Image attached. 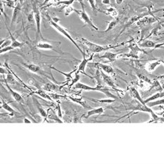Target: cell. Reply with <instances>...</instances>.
Returning <instances> with one entry per match:
<instances>
[{
	"mask_svg": "<svg viewBox=\"0 0 164 164\" xmlns=\"http://www.w3.org/2000/svg\"><path fill=\"white\" fill-rule=\"evenodd\" d=\"M6 24L7 30H8V32L10 34V39L12 40V44H11V46L13 47L14 49L21 48V47H22L25 44V43L24 42H19V41H17V39H15V38L14 37V36L12 34V33H11V32L10 31V29H9V27L7 25V24Z\"/></svg>",
	"mask_w": 164,
	"mask_h": 164,
	"instance_id": "14",
	"label": "cell"
},
{
	"mask_svg": "<svg viewBox=\"0 0 164 164\" xmlns=\"http://www.w3.org/2000/svg\"><path fill=\"white\" fill-rule=\"evenodd\" d=\"M137 76H138V78H139L140 79L143 80V81H145L146 82H147V83H151V84H153V82L151 81V79H149L147 77V76H146L145 75H143V74H138Z\"/></svg>",
	"mask_w": 164,
	"mask_h": 164,
	"instance_id": "37",
	"label": "cell"
},
{
	"mask_svg": "<svg viewBox=\"0 0 164 164\" xmlns=\"http://www.w3.org/2000/svg\"><path fill=\"white\" fill-rule=\"evenodd\" d=\"M104 112V109L103 107H98V108L93 109L89 110L88 112L86 113V115L85 118H88L90 117V116H95V115H101Z\"/></svg>",
	"mask_w": 164,
	"mask_h": 164,
	"instance_id": "22",
	"label": "cell"
},
{
	"mask_svg": "<svg viewBox=\"0 0 164 164\" xmlns=\"http://www.w3.org/2000/svg\"><path fill=\"white\" fill-rule=\"evenodd\" d=\"M69 98H70V99H72L73 101H75V102H76V103H79V104H81V105L82 106L85 107V108H87V107H89L88 106H86V105L85 102L82 101L81 99H79V98H73L71 97V96H69Z\"/></svg>",
	"mask_w": 164,
	"mask_h": 164,
	"instance_id": "38",
	"label": "cell"
},
{
	"mask_svg": "<svg viewBox=\"0 0 164 164\" xmlns=\"http://www.w3.org/2000/svg\"><path fill=\"white\" fill-rule=\"evenodd\" d=\"M82 56H83V59H82L81 61H80L79 64V66H78L77 69H76V71L78 73H82V74H85L86 76L90 77V76H88L86 74L85 70H86V66H87V64H88V63L90 61H92L93 59H94V54H93V53H92V54L91 55V56H89V58H86V54H85V52H83V54H82Z\"/></svg>",
	"mask_w": 164,
	"mask_h": 164,
	"instance_id": "6",
	"label": "cell"
},
{
	"mask_svg": "<svg viewBox=\"0 0 164 164\" xmlns=\"http://www.w3.org/2000/svg\"><path fill=\"white\" fill-rule=\"evenodd\" d=\"M163 97H164V90L161 91V92H158V93H156V94H154L153 96H150V97L147 98L146 99L144 100V103L146 104V103H149V102L155 101V100L159 99V98H162Z\"/></svg>",
	"mask_w": 164,
	"mask_h": 164,
	"instance_id": "23",
	"label": "cell"
},
{
	"mask_svg": "<svg viewBox=\"0 0 164 164\" xmlns=\"http://www.w3.org/2000/svg\"><path fill=\"white\" fill-rule=\"evenodd\" d=\"M3 4L6 6L10 7V8H14L16 7L15 1L14 0H6V1H2Z\"/></svg>",
	"mask_w": 164,
	"mask_h": 164,
	"instance_id": "34",
	"label": "cell"
},
{
	"mask_svg": "<svg viewBox=\"0 0 164 164\" xmlns=\"http://www.w3.org/2000/svg\"><path fill=\"white\" fill-rule=\"evenodd\" d=\"M12 44V40L9 39H4L1 41V49L4 48V47L10 46Z\"/></svg>",
	"mask_w": 164,
	"mask_h": 164,
	"instance_id": "36",
	"label": "cell"
},
{
	"mask_svg": "<svg viewBox=\"0 0 164 164\" xmlns=\"http://www.w3.org/2000/svg\"><path fill=\"white\" fill-rule=\"evenodd\" d=\"M47 118H49V119L50 120H53V121H56L57 123H62L63 122L61 121V119H60V117L58 115H56V114L54 112V110H52V109H49L48 110V112H47Z\"/></svg>",
	"mask_w": 164,
	"mask_h": 164,
	"instance_id": "20",
	"label": "cell"
},
{
	"mask_svg": "<svg viewBox=\"0 0 164 164\" xmlns=\"http://www.w3.org/2000/svg\"><path fill=\"white\" fill-rule=\"evenodd\" d=\"M49 1H50V0H44V1L41 6H44V5H47V4L49 2Z\"/></svg>",
	"mask_w": 164,
	"mask_h": 164,
	"instance_id": "44",
	"label": "cell"
},
{
	"mask_svg": "<svg viewBox=\"0 0 164 164\" xmlns=\"http://www.w3.org/2000/svg\"><path fill=\"white\" fill-rule=\"evenodd\" d=\"M32 98H33V101H34V104H35L36 108H37V109H38V112H39V114L41 115L42 117L47 118V112H46V111H45V109H44V107L42 106L40 104L39 101L37 100V98H36V97H34V96H33Z\"/></svg>",
	"mask_w": 164,
	"mask_h": 164,
	"instance_id": "17",
	"label": "cell"
},
{
	"mask_svg": "<svg viewBox=\"0 0 164 164\" xmlns=\"http://www.w3.org/2000/svg\"><path fill=\"white\" fill-rule=\"evenodd\" d=\"M24 123H32V122H31L30 121V120H29L28 119V118H24Z\"/></svg>",
	"mask_w": 164,
	"mask_h": 164,
	"instance_id": "43",
	"label": "cell"
},
{
	"mask_svg": "<svg viewBox=\"0 0 164 164\" xmlns=\"http://www.w3.org/2000/svg\"><path fill=\"white\" fill-rule=\"evenodd\" d=\"M146 105L148 106L151 107H154V106H161V105H164V98H159V99H156L155 101H151L149 103H146Z\"/></svg>",
	"mask_w": 164,
	"mask_h": 164,
	"instance_id": "26",
	"label": "cell"
},
{
	"mask_svg": "<svg viewBox=\"0 0 164 164\" xmlns=\"http://www.w3.org/2000/svg\"><path fill=\"white\" fill-rule=\"evenodd\" d=\"M106 14H108V15H110V16H113V17H115V16H118V12H117V10H116V9L114 8V7H110V8H109V9H107L106 10Z\"/></svg>",
	"mask_w": 164,
	"mask_h": 164,
	"instance_id": "33",
	"label": "cell"
},
{
	"mask_svg": "<svg viewBox=\"0 0 164 164\" xmlns=\"http://www.w3.org/2000/svg\"><path fill=\"white\" fill-rule=\"evenodd\" d=\"M89 100L90 101H94V102H98V103H114L116 101V99L114 98H106V99H94V98H89Z\"/></svg>",
	"mask_w": 164,
	"mask_h": 164,
	"instance_id": "28",
	"label": "cell"
},
{
	"mask_svg": "<svg viewBox=\"0 0 164 164\" xmlns=\"http://www.w3.org/2000/svg\"><path fill=\"white\" fill-rule=\"evenodd\" d=\"M77 14L80 16L81 19L83 21V23H84L85 24L89 25V26L90 27V28H92V30H94L95 31L98 30V28L94 24V23L92 22V19H91V18L89 17L88 14H86V11H83V10L79 11V12H78Z\"/></svg>",
	"mask_w": 164,
	"mask_h": 164,
	"instance_id": "8",
	"label": "cell"
},
{
	"mask_svg": "<svg viewBox=\"0 0 164 164\" xmlns=\"http://www.w3.org/2000/svg\"><path fill=\"white\" fill-rule=\"evenodd\" d=\"M1 108H3L4 110H6L7 112H8L9 113H10L11 116H14V115L18 114V113L16 112L13 108H12V107H11L9 105L8 103H7V102L4 101V98L2 97H1Z\"/></svg>",
	"mask_w": 164,
	"mask_h": 164,
	"instance_id": "16",
	"label": "cell"
},
{
	"mask_svg": "<svg viewBox=\"0 0 164 164\" xmlns=\"http://www.w3.org/2000/svg\"><path fill=\"white\" fill-rule=\"evenodd\" d=\"M76 1L80 4V5H81V10L85 11V5H84V3H83V0H76Z\"/></svg>",
	"mask_w": 164,
	"mask_h": 164,
	"instance_id": "41",
	"label": "cell"
},
{
	"mask_svg": "<svg viewBox=\"0 0 164 164\" xmlns=\"http://www.w3.org/2000/svg\"><path fill=\"white\" fill-rule=\"evenodd\" d=\"M32 94H37V95L40 96L41 97H44V98H46V99L49 100V101H52V97H51L50 95L47 94V93L45 92V91H44V90L39 89V90L36 91V92H32Z\"/></svg>",
	"mask_w": 164,
	"mask_h": 164,
	"instance_id": "27",
	"label": "cell"
},
{
	"mask_svg": "<svg viewBox=\"0 0 164 164\" xmlns=\"http://www.w3.org/2000/svg\"><path fill=\"white\" fill-rule=\"evenodd\" d=\"M14 49H14L13 47H12L11 45H10V46L5 47H4V48H1V49H0V53H1V54H4V53L10 52V51L14 50Z\"/></svg>",
	"mask_w": 164,
	"mask_h": 164,
	"instance_id": "35",
	"label": "cell"
},
{
	"mask_svg": "<svg viewBox=\"0 0 164 164\" xmlns=\"http://www.w3.org/2000/svg\"><path fill=\"white\" fill-rule=\"evenodd\" d=\"M36 48L40 49H51V50L54 51V52L59 53V52H58L56 49H54L52 44H51L49 42H44V41H39L36 44Z\"/></svg>",
	"mask_w": 164,
	"mask_h": 164,
	"instance_id": "19",
	"label": "cell"
},
{
	"mask_svg": "<svg viewBox=\"0 0 164 164\" xmlns=\"http://www.w3.org/2000/svg\"><path fill=\"white\" fill-rule=\"evenodd\" d=\"M100 72H101V76L102 78V80H103V82L106 83V85H108V86L112 87V88L114 89V91H118L117 89H116V86L115 85L114 80L109 74H106L105 72H103V71L100 69Z\"/></svg>",
	"mask_w": 164,
	"mask_h": 164,
	"instance_id": "11",
	"label": "cell"
},
{
	"mask_svg": "<svg viewBox=\"0 0 164 164\" xmlns=\"http://www.w3.org/2000/svg\"><path fill=\"white\" fill-rule=\"evenodd\" d=\"M21 64H22L25 68L28 69V70H30V72L34 73V74H39V75L44 76L45 77H48V76L45 74V72H44L42 69L40 68L39 66L34 64H26V63H21Z\"/></svg>",
	"mask_w": 164,
	"mask_h": 164,
	"instance_id": "9",
	"label": "cell"
},
{
	"mask_svg": "<svg viewBox=\"0 0 164 164\" xmlns=\"http://www.w3.org/2000/svg\"><path fill=\"white\" fill-rule=\"evenodd\" d=\"M60 89H61V87L55 83H52V82L45 83L43 87V90L45 92H56V91H59Z\"/></svg>",
	"mask_w": 164,
	"mask_h": 164,
	"instance_id": "21",
	"label": "cell"
},
{
	"mask_svg": "<svg viewBox=\"0 0 164 164\" xmlns=\"http://www.w3.org/2000/svg\"><path fill=\"white\" fill-rule=\"evenodd\" d=\"M3 4H3V2H2V1H1V7H0V9H1V12L4 14V15L5 19H7V15L6 14V13H5L4 10V6H3Z\"/></svg>",
	"mask_w": 164,
	"mask_h": 164,
	"instance_id": "40",
	"label": "cell"
},
{
	"mask_svg": "<svg viewBox=\"0 0 164 164\" xmlns=\"http://www.w3.org/2000/svg\"><path fill=\"white\" fill-rule=\"evenodd\" d=\"M4 80H5L4 81L5 85H6L7 88V89H8L9 93H10L11 95H12V96L13 97L14 99L15 100L16 102H18V103H22V104H25V101H24V100L22 96H21V95H20L19 93L15 92V91L13 90V89L11 88L10 84H9V83L6 81V79H4Z\"/></svg>",
	"mask_w": 164,
	"mask_h": 164,
	"instance_id": "10",
	"label": "cell"
},
{
	"mask_svg": "<svg viewBox=\"0 0 164 164\" xmlns=\"http://www.w3.org/2000/svg\"><path fill=\"white\" fill-rule=\"evenodd\" d=\"M156 46V44L154 41H151V40H145L143 42L140 44L139 47L141 48H150V49H155Z\"/></svg>",
	"mask_w": 164,
	"mask_h": 164,
	"instance_id": "24",
	"label": "cell"
},
{
	"mask_svg": "<svg viewBox=\"0 0 164 164\" xmlns=\"http://www.w3.org/2000/svg\"><path fill=\"white\" fill-rule=\"evenodd\" d=\"M162 88H163V89L164 90V83H163V84H162Z\"/></svg>",
	"mask_w": 164,
	"mask_h": 164,
	"instance_id": "47",
	"label": "cell"
},
{
	"mask_svg": "<svg viewBox=\"0 0 164 164\" xmlns=\"http://www.w3.org/2000/svg\"><path fill=\"white\" fill-rule=\"evenodd\" d=\"M32 8H33V13L34 16V21L36 24V39L38 40L39 36L43 40H45L41 35V13H40L39 7L38 6V3L36 1H33L32 0Z\"/></svg>",
	"mask_w": 164,
	"mask_h": 164,
	"instance_id": "4",
	"label": "cell"
},
{
	"mask_svg": "<svg viewBox=\"0 0 164 164\" xmlns=\"http://www.w3.org/2000/svg\"><path fill=\"white\" fill-rule=\"evenodd\" d=\"M74 1V0H66V1H59L58 2H56L54 4V6H58V5H64V6H69V5H72L73 2Z\"/></svg>",
	"mask_w": 164,
	"mask_h": 164,
	"instance_id": "31",
	"label": "cell"
},
{
	"mask_svg": "<svg viewBox=\"0 0 164 164\" xmlns=\"http://www.w3.org/2000/svg\"><path fill=\"white\" fill-rule=\"evenodd\" d=\"M115 1H116V2L117 4H121L123 1V0H115Z\"/></svg>",
	"mask_w": 164,
	"mask_h": 164,
	"instance_id": "45",
	"label": "cell"
},
{
	"mask_svg": "<svg viewBox=\"0 0 164 164\" xmlns=\"http://www.w3.org/2000/svg\"><path fill=\"white\" fill-rule=\"evenodd\" d=\"M145 16V14H143V15H140V16H133V17H131V19L129 20L128 22H127L125 26L123 27V30L121 31V32L120 33V34H121V33L123 32V30H125L126 29L128 28V27H129V26H131V25H132L133 24L136 22V21H138V20L141 19V18H142V17H143V16Z\"/></svg>",
	"mask_w": 164,
	"mask_h": 164,
	"instance_id": "25",
	"label": "cell"
},
{
	"mask_svg": "<svg viewBox=\"0 0 164 164\" xmlns=\"http://www.w3.org/2000/svg\"><path fill=\"white\" fill-rule=\"evenodd\" d=\"M102 3L105 5H109L110 4V0H102Z\"/></svg>",
	"mask_w": 164,
	"mask_h": 164,
	"instance_id": "42",
	"label": "cell"
},
{
	"mask_svg": "<svg viewBox=\"0 0 164 164\" xmlns=\"http://www.w3.org/2000/svg\"><path fill=\"white\" fill-rule=\"evenodd\" d=\"M161 64H164V59H154L153 60H150L146 64L145 69L148 72H153L156 70L158 66Z\"/></svg>",
	"mask_w": 164,
	"mask_h": 164,
	"instance_id": "7",
	"label": "cell"
},
{
	"mask_svg": "<svg viewBox=\"0 0 164 164\" xmlns=\"http://www.w3.org/2000/svg\"><path fill=\"white\" fill-rule=\"evenodd\" d=\"M129 49H130V52L129 54H125L126 56L127 57H131V58H134V59H138V53H145V54H148V52H146L145 50H143L141 48H140L139 46H138V44L136 43L133 42L130 44V45L128 47Z\"/></svg>",
	"mask_w": 164,
	"mask_h": 164,
	"instance_id": "5",
	"label": "cell"
},
{
	"mask_svg": "<svg viewBox=\"0 0 164 164\" xmlns=\"http://www.w3.org/2000/svg\"><path fill=\"white\" fill-rule=\"evenodd\" d=\"M96 67L97 69H101L103 71V72H105L106 74H109V75H114V69L112 66H111L110 65L105 64H101V63H98L96 64Z\"/></svg>",
	"mask_w": 164,
	"mask_h": 164,
	"instance_id": "12",
	"label": "cell"
},
{
	"mask_svg": "<svg viewBox=\"0 0 164 164\" xmlns=\"http://www.w3.org/2000/svg\"><path fill=\"white\" fill-rule=\"evenodd\" d=\"M14 1H15V2H16V1H17V0H14Z\"/></svg>",
	"mask_w": 164,
	"mask_h": 164,
	"instance_id": "48",
	"label": "cell"
},
{
	"mask_svg": "<svg viewBox=\"0 0 164 164\" xmlns=\"http://www.w3.org/2000/svg\"><path fill=\"white\" fill-rule=\"evenodd\" d=\"M74 88L76 89H80V90H84V91H96V92H102L105 94L107 97L110 98H114V99L117 100L118 97L114 95L111 91L114 90V89H109L105 88L103 86H96L95 87L91 86L84 84V83H81V82H77L75 85H74Z\"/></svg>",
	"mask_w": 164,
	"mask_h": 164,
	"instance_id": "2",
	"label": "cell"
},
{
	"mask_svg": "<svg viewBox=\"0 0 164 164\" xmlns=\"http://www.w3.org/2000/svg\"><path fill=\"white\" fill-rule=\"evenodd\" d=\"M129 92H130L131 96H132L133 98H135L136 101H139L140 103H142V104H146L144 103V100L141 98V95H140L139 92H138L137 89L136 88H134V87H131V88L129 89Z\"/></svg>",
	"mask_w": 164,
	"mask_h": 164,
	"instance_id": "15",
	"label": "cell"
},
{
	"mask_svg": "<svg viewBox=\"0 0 164 164\" xmlns=\"http://www.w3.org/2000/svg\"><path fill=\"white\" fill-rule=\"evenodd\" d=\"M121 52H117V53H113L110 52H106L103 55L100 56L101 59H107L110 63H113L118 58V56H119V54Z\"/></svg>",
	"mask_w": 164,
	"mask_h": 164,
	"instance_id": "13",
	"label": "cell"
},
{
	"mask_svg": "<svg viewBox=\"0 0 164 164\" xmlns=\"http://www.w3.org/2000/svg\"><path fill=\"white\" fill-rule=\"evenodd\" d=\"M47 17H48V21H49V24H51V26L54 27V28L55 29L56 31H58V32H59L60 34H62L64 36H65L67 39H69V41H70L71 42H72L73 44H74V46L76 47V49L79 51L80 53H81V54H83V52H84V51H82V49L80 48L79 45H78V44L76 43L75 41H74V39H73L72 36H71V34H69L68 32H67V30H66L65 28H64L62 26H61V25L59 24L58 22H56V21H54L52 19H51L50 16H49V15H47Z\"/></svg>",
	"mask_w": 164,
	"mask_h": 164,
	"instance_id": "3",
	"label": "cell"
},
{
	"mask_svg": "<svg viewBox=\"0 0 164 164\" xmlns=\"http://www.w3.org/2000/svg\"><path fill=\"white\" fill-rule=\"evenodd\" d=\"M21 4L19 2L16 4V7L14 8V12H13V14H12V21H11V27L13 26V24L14 22L16 21V18H17L18 14L20 13L21 10Z\"/></svg>",
	"mask_w": 164,
	"mask_h": 164,
	"instance_id": "18",
	"label": "cell"
},
{
	"mask_svg": "<svg viewBox=\"0 0 164 164\" xmlns=\"http://www.w3.org/2000/svg\"><path fill=\"white\" fill-rule=\"evenodd\" d=\"M79 42H81V44H83V45H85V46L88 48L89 50L91 52H92L93 54H94V53L102 52H106V51L109 50V49H115L116 48V47H121L122 45H125L126 44L129 42V41H127V42H123L121 44H118L117 45H115V46H113V45H109V46H103V45H99V44H97L93 43L92 41H89L88 39H85V38L83 37H79Z\"/></svg>",
	"mask_w": 164,
	"mask_h": 164,
	"instance_id": "1",
	"label": "cell"
},
{
	"mask_svg": "<svg viewBox=\"0 0 164 164\" xmlns=\"http://www.w3.org/2000/svg\"><path fill=\"white\" fill-rule=\"evenodd\" d=\"M73 12H76V13H78L79 10H75V9H74V7H72L71 5H69V6H66L65 8V12H64L65 16H69V14H70Z\"/></svg>",
	"mask_w": 164,
	"mask_h": 164,
	"instance_id": "30",
	"label": "cell"
},
{
	"mask_svg": "<svg viewBox=\"0 0 164 164\" xmlns=\"http://www.w3.org/2000/svg\"><path fill=\"white\" fill-rule=\"evenodd\" d=\"M118 22V19H113L112 21H110V22L109 23L108 27H107V29L105 31H103V32H100L101 33H106L109 32V31L112 30L116 26V24H117Z\"/></svg>",
	"mask_w": 164,
	"mask_h": 164,
	"instance_id": "29",
	"label": "cell"
},
{
	"mask_svg": "<svg viewBox=\"0 0 164 164\" xmlns=\"http://www.w3.org/2000/svg\"><path fill=\"white\" fill-rule=\"evenodd\" d=\"M88 1H89V3L90 4V6L92 9L93 14H94V15H96L97 12H99V10H98L97 7H96L95 0H88Z\"/></svg>",
	"mask_w": 164,
	"mask_h": 164,
	"instance_id": "32",
	"label": "cell"
},
{
	"mask_svg": "<svg viewBox=\"0 0 164 164\" xmlns=\"http://www.w3.org/2000/svg\"><path fill=\"white\" fill-rule=\"evenodd\" d=\"M34 19V13H30L28 14V16H27V20H28V21L30 23H32L33 21V20Z\"/></svg>",
	"mask_w": 164,
	"mask_h": 164,
	"instance_id": "39",
	"label": "cell"
},
{
	"mask_svg": "<svg viewBox=\"0 0 164 164\" xmlns=\"http://www.w3.org/2000/svg\"><path fill=\"white\" fill-rule=\"evenodd\" d=\"M159 40H161V41H164V36H163V37H162V38H160Z\"/></svg>",
	"mask_w": 164,
	"mask_h": 164,
	"instance_id": "46",
	"label": "cell"
}]
</instances>
